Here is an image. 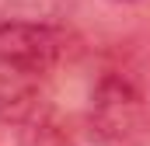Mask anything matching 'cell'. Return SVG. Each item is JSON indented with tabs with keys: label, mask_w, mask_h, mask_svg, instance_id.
I'll list each match as a JSON object with an SVG mask.
<instances>
[{
	"label": "cell",
	"mask_w": 150,
	"mask_h": 146,
	"mask_svg": "<svg viewBox=\"0 0 150 146\" xmlns=\"http://www.w3.org/2000/svg\"><path fill=\"white\" fill-rule=\"evenodd\" d=\"M25 143L28 146H77L67 132H59V129L52 125V118H42L32 129H25Z\"/></svg>",
	"instance_id": "3"
},
{
	"label": "cell",
	"mask_w": 150,
	"mask_h": 146,
	"mask_svg": "<svg viewBox=\"0 0 150 146\" xmlns=\"http://www.w3.org/2000/svg\"><path fill=\"white\" fill-rule=\"evenodd\" d=\"M63 56V35L45 21H0V66L14 77H38Z\"/></svg>",
	"instance_id": "2"
},
{
	"label": "cell",
	"mask_w": 150,
	"mask_h": 146,
	"mask_svg": "<svg viewBox=\"0 0 150 146\" xmlns=\"http://www.w3.org/2000/svg\"><path fill=\"white\" fill-rule=\"evenodd\" d=\"M87 129L98 146H147L150 118L140 87L122 73H105L87 101Z\"/></svg>",
	"instance_id": "1"
}]
</instances>
